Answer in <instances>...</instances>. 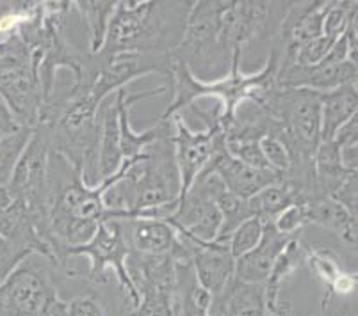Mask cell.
Wrapping results in <instances>:
<instances>
[{
	"label": "cell",
	"mask_w": 358,
	"mask_h": 316,
	"mask_svg": "<svg viewBox=\"0 0 358 316\" xmlns=\"http://www.w3.org/2000/svg\"><path fill=\"white\" fill-rule=\"evenodd\" d=\"M173 144L180 172V197L193 185L194 178L207 167L214 153L224 146L223 130H201L193 132L185 125L180 114L173 116ZM178 197V200H180Z\"/></svg>",
	"instance_id": "cell-8"
},
{
	"label": "cell",
	"mask_w": 358,
	"mask_h": 316,
	"mask_svg": "<svg viewBox=\"0 0 358 316\" xmlns=\"http://www.w3.org/2000/svg\"><path fill=\"white\" fill-rule=\"evenodd\" d=\"M262 224V239L259 246L252 253L244 254L243 258L236 259V279L246 285L266 286L276 259L291 239L287 234L280 233L273 220Z\"/></svg>",
	"instance_id": "cell-12"
},
{
	"label": "cell",
	"mask_w": 358,
	"mask_h": 316,
	"mask_svg": "<svg viewBox=\"0 0 358 316\" xmlns=\"http://www.w3.org/2000/svg\"><path fill=\"white\" fill-rule=\"evenodd\" d=\"M96 55L100 63V73L91 93L96 100L103 102L107 96L129 86L134 78L150 73H161L169 77L171 73V54H143V52H123L109 59Z\"/></svg>",
	"instance_id": "cell-7"
},
{
	"label": "cell",
	"mask_w": 358,
	"mask_h": 316,
	"mask_svg": "<svg viewBox=\"0 0 358 316\" xmlns=\"http://www.w3.org/2000/svg\"><path fill=\"white\" fill-rule=\"evenodd\" d=\"M0 98L18 125L36 128L43 103L38 64L16 32L0 41Z\"/></svg>",
	"instance_id": "cell-3"
},
{
	"label": "cell",
	"mask_w": 358,
	"mask_h": 316,
	"mask_svg": "<svg viewBox=\"0 0 358 316\" xmlns=\"http://www.w3.org/2000/svg\"><path fill=\"white\" fill-rule=\"evenodd\" d=\"M205 169H209L210 172L220 176V180L223 181L227 190L232 192L241 200H250L255 194H259L262 188L282 180V176L276 174L271 169H257L234 158L227 151V144L221 146L214 153Z\"/></svg>",
	"instance_id": "cell-10"
},
{
	"label": "cell",
	"mask_w": 358,
	"mask_h": 316,
	"mask_svg": "<svg viewBox=\"0 0 358 316\" xmlns=\"http://www.w3.org/2000/svg\"><path fill=\"white\" fill-rule=\"evenodd\" d=\"M237 25V0L193 2L184 36L171 57L187 66L196 80L213 84L232 70L236 55H243Z\"/></svg>",
	"instance_id": "cell-1"
},
{
	"label": "cell",
	"mask_w": 358,
	"mask_h": 316,
	"mask_svg": "<svg viewBox=\"0 0 358 316\" xmlns=\"http://www.w3.org/2000/svg\"><path fill=\"white\" fill-rule=\"evenodd\" d=\"M118 2L113 0H79L73 2V11L79 13L83 22L87 27V43H90V54H99L100 48L106 41L109 22L115 15V9Z\"/></svg>",
	"instance_id": "cell-18"
},
{
	"label": "cell",
	"mask_w": 358,
	"mask_h": 316,
	"mask_svg": "<svg viewBox=\"0 0 358 316\" xmlns=\"http://www.w3.org/2000/svg\"><path fill=\"white\" fill-rule=\"evenodd\" d=\"M193 2H118L99 55L109 59L123 52L171 54L184 36Z\"/></svg>",
	"instance_id": "cell-2"
},
{
	"label": "cell",
	"mask_w": 358,
	"mask_h": 316,
	"mask_svg": "<svg viewBox=\"0 0 358 316\" xmlns=\"http://www.w3.org/2000/svg\"><path fill=\"white\" fill-rule=\"evenodd\" d=\"M331 141L337 144L344 169L350 172H358V116L351 117L350 121L335 133Z\"/></svg>",
	"instance_id": "cell-24"
},
{
	"label": "cell",
	"mask_w": 358,
	"mask_h": 316,
	"mask_svg": "<svg viewBox=\"0 0 358 316\" xmlns=\"http://www.w3.org/2000/svg\"><path fill=\"white\" fill-rule=\"evenodd\" d=\"M118 223L129 253L139 256H175L178 253L177 231L166 220L132 217Z\"/></svg>",
	"instance_id": "cell-11"
},
{
	"label": "cell",
	"mask_w": 358,
	"mask_h": 316,
	"mask_svg": "<svg viewBox=\"0 0 358 316\" xmlns=\"http://www.w3.org/2000/svg\"><path fill=\"white\" fill-rule=\"evenodd\" d=\"M321 100V142L331 141L335 133L343 128L358 112L357 84L337 87L319 94Z\"/></svg>",
	"instance_id": "cell-17"
},
{
	"label": "cell",
	"mask_w": 358,
	"mask_h": 316,
	"mask_svg": "<svg viewBox=\"0 0 358 316\" xmlns=\"http://www.w3.org/2000/svg\"><path fill=\"white\" fill-rule=\"evenodd\" d=\"M0 236L52 262L50 246L40 233L27 208L18 201H11L8 206L0 208Z\"/></svg>",
	"instance_id": "cell-14"
},
{
	"label": "cell",
	"mask_w": 358,
	"mask_h": 316,
	"mask_svg": "<svg viewBox=\"0 0 358 316\" xmlns=\"http://www.w3.org/2000/svg\"><path fill=\"white\" fill-rule=\"evenodd\" d=\"M262 230L264 224L262 220L257 219V217H252V219L244 220L229 239V249L232 253V256L236 259L243 258L244 254L252 253L257 246L260 243V239H262Z\"/></svg>",
	"instance_id": "cell-23"
},
{
	"label": "cell",
	"mask_w": 358,
	"mask_h": 316,
	"mask_svg": "<svg viewBox=\"0 0 358 316\" xmlns=\"http://www.w3.org/2000/svg\"><path fill=\"white\" fill-rule=\"evenodd\" d=\"M68 250L73 254H79L87 262V286H99L107 283V279H109V273L107 272L113 270L123 295V313L138 308L139 293L134 288V285H132V281H130L129 272H127L129 247H127L125 239H123L118 220H103V223H100L95 236L90 242Z\"/></svg>",
	"instance_id": "cell-5"
},
{
	"label": "cell",
	"mask_w": 358,
	"mask_h": 316,
	"mask_svg": "<svg viewBox=\"0 0 358 316\" xmlns=\"http://www.w3.org/2000/svg\"><path fill=\"white\" fill-rule=\"evenodd\" d=\"M315 183H317L319 194L331 195L337 187L351 174L346 171L338 156V148L334 141L321 142L314 158Z\"/></svg>",
	"instance_id": "cell-20"
},
{
	"label": "cell",
	"mask_w": 358,
	"mask_h": 316,
	"mask_svg": "<svg viewBox=\"0 0 358 316\" xmlns=\"http://www.w3.org/2000/svg\"><path fill=\"white\" fill-rule=\"evenodd\" d=\"M66 316H113L109 306L95 289H86L71 299H64Z\"/></svg>",
	"instance_id": "cell-25"
},
{
	"label": "cell",
	"mask_w": 358,
	"mask_h": 316,
	"mask_svg": "<svg viewBox=\"0 0 358 316\" xmlns=\"http://www.w3.org/2000/svg\"><path fill=\"white\" fill-rule=\"evenodd\" d=\"M177 236L182 249L189 256L198 283L213 295V301L221 297L236 279V258L230 253L229 243H203L178 231Z\"/></svg>",
	"instance_id": "cell-9"
},
{
	"label": "cell",
	"mask_w": 358,
	"mask_h": 316,
	"mask_svg": "<svg viewBox=\"0 0 358 316\" xmlns=\"http://www.w3.org/2000/svg\"><path fill=\"white\" fill-rule=\"evenodd\" d=\"M358 172H351L343 183L338 185L337 190L330 195L331 200L337 201L348 213L358 217Z\"/></svg>",
	"instance_id": "cell-31"
},
{
	"label": "cell",
	"mask_w": 358,
	"mask_h": 316,
	"mask_svg": "<svg viewBox=\"0 0 358 316\" xmlns=\"http://www.w3.org/2000/svg\"><path fill=\"white\" fill-rule=\"evenodd\" d=\"M273 224H275V227L280 233L287 234V236H294V234H299L301 231H305V227L308 226L305 203H294L291 206H287L273 220Z\"/></svg>",
	"instance_id": "cell-28"
},
{
	"label": "cell",
	"mask_w": 358,
	"mask_h": 316,
	"mask_svg": "<svg viewBox=\"0 0 358 316\" xmlns=\"http://www.w3.org/2000/svg\"><path fill=\"white\" fill-rule=\"evenodd\" d=\"M260 149H262L264 158H266L271 171H275L280 176H284L289 171V167H291V156H289V151L284 146V142L275 139V137H264L262 141H260Z\"/></svg>",
	"instance_id": "cell-29"
},
{
	"label": "cell",
	"mask_w": 358,
	"mask_h": 316,
	"mask_svg": "<svg viewBox=\"0 0 358 316\" xmlns=\"http://www.w3.org/2000/svg\"><path fill=\"white\" fill-rule=\"evenodd\" d=\"M307 208L308 226H319L337 236L350 256L357 258V217L348 213L330 195L315 194L305 203Z\"/></svg>",
	"instance_id": "cell-13"
},
{
	"label": "cell",
	"mask_w": 358,
	"mask_h": 316,
	"mask_svg": "<svg viewBox=\"0 0 358 316\" xmlns=\"http://www.w3.org/2000/svg\"><path fill=\"white\" fill-rule=\"evenodd\" d=\"M357 2H335L331 0L330 8L324 15L323 34L331 39H338L346 32L348 25L357 18Z\"/></svg>",
	"instance_id": "cell-26"
},
{
	"label": "cell",
	"mask_w": 358,
	"mask_h": 316,
	"mask_svg": "<svg viewBox=\"0 0 358 316\" xmlns=\"http://www.w3.org/2000/svg\"><path fill=\"white\" fill-rule=\"evenodd\" d=\"M227 187L220 176L203 169L194 178L193 185L178 200L175 213L166 219L175 231L203 243L216 242L221 230V213L216 201Z\"/></svg>",
	"instance_id": "cell-6"
},
{
	"label": "cell",
	"mask_w": 358,
	"mask_h": 316,
	"mask_svg": "<svg viewBox=\"0 0 358 316\" xmlns=\"http://www.w3.org/2000/svg\"><path fill=\"white\" fill-rule=\"evenodd\" d=\"M294 203H303V201L299 200V195L284 180L262 188L259 194H255L248 200L253 217L260 219L262 223L275 220L285 208Z\"/></svg>",
	"instance_id": "cell-19"
},
{
	"label": "cell",
	"mask_w": 358,
	"mask_h": 316,
	"mask_svg": "<svg viewBox=\"0 0 358 316\" xmlns=\"http://www.w3.org/2000/svg\"><path fill=\"white\" fill-rule=\"evenodd\" d=\"M213 316H268L266 286L246 285L234 279L221 297L214 299Z\"/></svg>",
	"instance_id": "cell-16"
},
{
	"label": "cell",
	"mask_w": 358,
	"mask_h": 316,
	"mask_svg": "<svg viewBox=\"0 0 358 316\" xmlns=\"http://www.w3.org/2000/svg\"><path fill=\"white\" fill-rule=\"evenodd\" d=\"M20 128H25V126H20L16 123L11 110L8 109L4 100L0 98V142L4 141V139H8V137L13 135L15 132H18Z\"/></svg>",
	"instance_id": "cell-33"
},
{
	"label": "cell",
	"mask_w": 358,
	"mask_h": 316,
	"mask_svg": "<svg viewBox=\"0 0 358 316\" xmlns=\"http://www.w3.org/2000/svg\"><path fill=\"white\" fill-rule=\"evenodd\" d=\"M27 256H31L27 249L0 236V285Z\"/></svg>",
	"instance_id": "cell-30"
},
{
	"label": "cell",
	"mask_w": 358,
	"mask_h": 316,
	"mask_svg": "<svg viewBox=\"0 0 358 316\" xmlns=\"http://www.w3.org/2000/svg\"><path fill=\"white\" fill-rule=\"evenodd\" d=\"M217 208L221 213V230L217 234L216 242H229L230 234L244 223V220L252 219L253 213L250 210L248 200H241L232 192L224 190L216 201Z\"/></svg>",
	"instance_id": "cell-21"
},
{
	"label": "cell",
	"mask_w": 358,
	"mask_h": 316,
	"mask_svg": "<svg viewBox=\"0 0 358 316\" xmlns=\"http://www.w3.org/2000/svg\"><path fill=\"white\" fill-rule=\"evenodd\" d=\"M335 41H337V39H331L324 34L319 36V38L312 39L308 43L301 45V47L294 52V57H292L291 63L303 68H310L319 63H323L324 59L328 57V54H330Z\"/></svg>",
	"instance_id": "cell-27"
},
{
	"label": "cell",
	"mask_w": 358,
	"mask_h": 316,
	"mask_svg": "<svg viewBox=\"0 0 358 316\" xmlns=\"http://www.w3.org/2000/svg\"><path fill=\"white\" fill-rule=\"evenodd\" d=\"M48 156H50V133L45 126L38 125L32 132L24 153L16 162L11 180L6 187L9 200L18 201L27 208L47 243Z\"/></svg>",
	"instance_id": "cell-4"
},
{
	"label": "cell",
	"mask_w": 358,
	"mask_h": 316,
	"mask_svg": "<svg viewBox=\"0 0 358 316\" xmlns=\"http://www.w3.org/2000/svg\"><path fill=\"white\" fill-rule=\"evenodd\" d=\"M319 316H357V299L331 297L321 301Z\"/></svg>",
	"instance_id": "cell-32"
},
{
	"label": "cell",
	"mask_w": 358,
	"mask_h": 316,
	"mask_svg": "<svg viewBox=\"0 0 358 316\" xmlns=\"http://www.w3.org/2000/svg\"><path fill=\"white\" fill-rule=\"evenodd\" d=\"M9 203H11V200H9L8 190H6V187H0V208L8 206Z\"/></svg>",
	"instance_id": "cell-34"
},
{
	"label": "cell",
	"mask_w": 358,
	"mask_h": 316,
	"mask_svg": "<svg viewBox=\"0 0 358 316\" xmlns=\"http://www.w3.org/2000/svg\"><path fill=\"white\" fill-rule=\"evenodd\" d=\"M32 132L34 130L20 128L18 132H15L0 142V187H8L13 171L16 167V162L24 153Z\"/></svg>",
	"instance_id": "cell-22"
},
{
	"label": "cell",
	"mask_w": 358,
	"mask_h": 316,
	"mask_svg": "<svg viewBox=\"0 0 358 316\" xmlns=\"http://www.w3.org/2000/svg\"><path fill=\"white\" fill-rule=\"evenodd\" d=\"M100 139H99V178L100 183L115 176L123 164L122 142H120L118 109L116 96L110 94L100 103Z\"/></svg>",
	"instance_id": "cell-15"
}]
</instances>
